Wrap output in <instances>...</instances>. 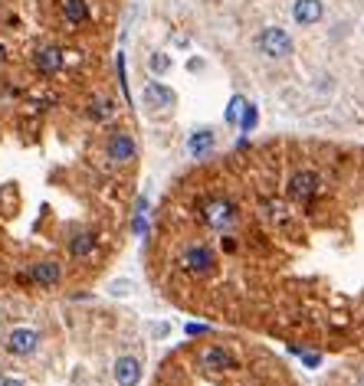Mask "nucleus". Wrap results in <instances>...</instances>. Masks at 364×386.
Returning a JSON list of instances; mask_svg holds the SVG:
<instances>
[{
    "instance_id": "dca6fc26",
    "label": "nucleus",
    "mask_w": 364,
    "mask_h": 386,
    "mask_svg": "<svg viewBox=\"0 0 364 386\" xmlns=\"http://www.w3.org/2000/svg\"><path fill=\"white\" fill-rule=\"evenodd\" d=\"M63 17L69 26H86L92 20L89 0H63Z\"/></svg>"
},
{
    "instance_id": "f257e3e1",
    "label": "nucleus",
    "mask_w": 364,
    "mask_h": 386,
    "mask_svg": "<svg viewBox=\"0 0 364 386\" xmlns=\"http://www.w3.org/2000/svg\"><path fill=\"white\" fill-rule=\"evenodd\" d=\"M177 269L188 272L190 278H210L217 272V252L207 242H190L177 255Z\"/></svg>"
},
{
    "instance_id": "bb28decb",
    "label": "nucleus",
    "mask_w": 364,
    "mask_h": 386,
    "mask_svg": "<svg viewBox=\"0 0 364 386\" xmlns=\"http://www.w3.org/2000/svg\"><path fill=\"white\" fill-rule=\"evenodd\" d=\"M167 331H171L167 324H154V327H151V334L154 337H167Z\"/></svg>"
},
{
    "instance_id": "a211bd4d",
    "label": "nucleus",
    "mask_w": 364,
    "mask_h": 386,
    "mask_svg": "<svg viewBox=\"0 0 364 386\" xmlns=\"http://www.w3.org/2000/svg\"><path fill=\"white\" fill-rule=\"evenodd\" d=\"M243 108H246V99H243V95H233V99L226 102V112H224V122H226V125L237 128L239 118H243Z\"/></svg>"
},
{
    "instance_id": "393cba45",
    "label": "nucleus",
    "mask_w": 364,
    "mask_h": 386,
    "mask_svg": "<svg viewBox=\"0 0 364 386\" xmlns=\"http://www.w3.org/2000/svg\"><path fill=\"white\" fill-rule=\"evenodd\" d=\"M220 246H224V252H237V239H233V236H226V233H224V239H220Z\"/></svg>"
},
{
    "instance_id": "6ab92c4d",
    "label": "nucleus",
    "mask_w": 364,
    "mask_h": 386,
    "mask_svg": "<svg viewBox=\"0 0 364 386\" xmlns=\"http://www.w3.org/2000/svg\"><path fill=\"white\" fill-rule=\"evenodd\" d=\"M171 66H174V63H171V56H167V52H161V50H154L148 56V73L151 75H167V73H171Z\"/></svg>"
},
{
    "instance_id": "6e6552de",
    "label": "nucleus",
    "mask_w": 364,
    "mask_h": 386,
    "mask_svg": "<svg viewBox=\"0 0 364 386\" xmlns=\"http://www.w3.org/2000/svg\"><path fill=\"white\" fill-rule=\"evenodd\" d=\"M318 190H322V177L315 174V171H295L289 177V184H286V193L295 203H309Z\"/></svg>"
},
{
    "instance_id": "a878e982",
    "label": "nucleus",
    "mask_w": 364,
    "mask_h": 386,
    "mask_svg": "<svg viewBox=\"0 0 364 386\" xmlns=\"http://www.w3.org/2000/svg\"><path fill=\"white\" fill-rule=\"evenodd\" d=\"M92 298H95L92 291H73V295H69V301H92Z\"/></svg>"
},
{
    "instance_id": "39448f33",
    "label": "nucleus",
    "mask_w": 364,
    "mask_h": 386,
    "mask_svg": "<svg viewBox=\"0 0 364 386\" xmlns=\"http://www.w3.org/2000/svg\"><path fill=\"white\" fill-rule=\"evenodd\" d=\"M141 105H145L151 115H167V112H174L177 92L171 86L158 82V79H151L148 86L141 88Z\"/></svg>"
},
{
    "instance_id": "9b49d317",
    "label": "nucleus",
    "mask_w": 364,
    "mask_h": 386,
    "mask_svg": "<svg viewBox=\"0 0 364 386\" xmlns=\"http://www.w3.org/2000/svg\"><path fill=\"white\" fill-rule=\"evenodd\" d=\"M201 367H207V370H217V374H226V370H237L239 360L226 347H220V344H210V347L201 350Z\"/></svg>"
},
{
    "instance_id": "b1692460",
    "label": "nucleus",
    "mask_w": 364,
    "mask_h": 386,
    "mask_svg": "<svg viewBox=\"0 0 364 386\" xmlns=\"http://www.w3.org/2000/svg\"><path fill=\"white\" fill-rule=\"evenodd\" d=\"M210 331H214L210 324H197V321L184 324V334H188V337H203V334H210Z\"/></svg>"
},
{
    "instance_id": "f8f14e48",
    "label": "nucleus",
    "mask_w": 364,
    "mask_h": 386,
    "mask_svg": "<svg viewBox=\"0 0 364 386\" xmlns=\"http://www.w3.org/2000/svg\"><path fill=\"white\" fill-rule=\"evenodd\" d=\"M33 63H37V69L43 75H56L66 63V52L60 50L56 43H43V46H37V52H33Z\"/></svg>"
},
{
    "instance_id": "f3484780",
    "label": "nucleus",
    "mask_w": 364,
    "mask_h": 386,
    "mask_svg": "<svg viewBox=\"0 0 364 386\" xmlns=\"http://www.w3.org/2000/svg\"><path fill=\"white\" fill-rule=\"evenodd\" d=\"M256 125H260V105L246 102V108H243V118H239L237 131H243V135H253V131H256Z\"/></svg>"
},
{
    "instance_id": "4468645a",
    "label": "nucleus",
    "mask_w": 364,
    "mask_h": 386,
    "mask_svg": "<svg viewBox=\"0 0 364 386\" xmlns=\"http://www.w3.org/2000/svg\"><path fill=\"white\" fill-rule=\"evenodd\" d=\"M325 17V3L322 0H292V20L299 26H315Z\"/></svg>"
},
{
    "instance_id": "cd10ccee",
    "label": "nucleus",
    "mask_w": 364,
    "mask_h": 386,
    "mask_svg": "<svg viewBox=\"0 0 364 386\" xmlns=\"http://www.w3.org/2000/svg\"><path fill=\"white\" fill-rule=\"evenodd\" d=\"M0 386H26L24 380H13V376H3V380H0Z\"/></svg>"
},
{
    "instance_id": "412c9836",
    "label": "nucleus",
    "mask_w": 364,
    "mask_h": 386,
    "mask_svg": "<svg viewBox=\"0 0 364 386\" xmlns=\"http://www.w3.org/2000/svg\"><path fill=\"white\" fill-rule=\"evenodd\" d=\"M115 73H118V86H122V95L131 102V88H128V69H125V52L115 56Z\"/></svg>"
},
{
    "instance_id": "9d476101",
    "label": "nucleus",
    "mask_w": 364,
    "mask_h": 386,
    "mask_svg": "<svg viewBox=\"0 0 364 386\" xmlns=\"http://www.w3.org/2000/svg\"><path fill=\"white\" fill-rule=\"evenodd\" d=\"M184 148H188V154L194 157V161L210 157V154H214V148H217V131H214V128H194Z\"/></svg>"
},
{
    "instance_id": "2eb2a0df",
    "label": "nucleus",
    "mask_w": 364,
    "mask_h": 386,
    "mask_svg": "<svg viewBox=\"0 0 364 386\" xmlns=\"http://www.w3.org/2000/svg\"><path fill=\"white\" fill-rule=\"evenodd\" d=\"M86 118L95 122V125H109L115 118V102L109 95H95V99L86 105Z\"/></svg>"
},
{
    "instance_id": "ddd939ff",
    "label": "nucleus",
    "mask_w": 364,
    "mask_h": 386,
    "mask_svg": "<svg viewBox=\"0 0 364 386\" xmlns=\"http://www.w3.org/2000/svg\"><path fill=\"white\" fill-rule=\"evenodd\" d=\"M112 376L118 386H138L141 383V360L135 354H122L112 367Z\"/></svg>"
},
{
    "instance_id": "0eeeda50",
    "label": "nucleus",
    "mask_w": 364,
    "mask_h": 386,
    "mask_svg": "<svg viewBox=\"0 0 364 386\" xmlns=\"http://www.w3.org/2000/svg\"><path fill=\"white\" fill-rule=\"evenodd\" d=\"M39 344H43L39 331L37 327H26V324L13 327L10 334H7V340H3L7 354H13V357H33V354L39 350Z\"/></svg>"
},
{
    "instance_id": "7ed1b4c3",
    "label": "nucleus",
    "mask_w": 364,
    "mask_h": 386,
    "mask_svg": "<svg viewBox=\"0 0 364 386\" xmlns=\"http://www.w3.org/2000/svg\"><path fill=\"white\" fill-rule=\"evenodd\" d=\"M201 216H203V223L210 226L214 233H230L233 226L239 223V210H237V203L233 200H226V197H214V200H207L201 206Z\"/></svg>"
},
{
    "instance_id": "4be33fe9",
    "label": "nucleus",
    "mask_w": 364,
    "mask_h": 386,
    "mask_svg": "<svg viewBox=\"0 0 364 386\" xmlns=\"http://www.w3.org/2000/svg\"><path fill=\"white\" fill-rule=\"evenodd\" d=\"M131 233L138 239H148V216L145 213H131Z\"/></svg>"
},
{
    "instance_id": "5701e85b",
    "label": "nucleus",
    "mask_w": 364,
    "mask_h": 386,
    "mask_svg": "<svg viewBox=\"0 0 364 386\" xmlns=\"http://www.w3.org/2000/svg\"><path fill=\"white\" fill-rule=\"evenodd\" d=\"M299 360H302V367L318 370V367H322V354H318V350H299Z\"/></svg>"
},
{
    "instance_id": "c85d7f7f",
    "label": "nucleus",
    "mask_w": 364,
    "mask_h": 386,
    "mask_svg": "<svg viewBox=\"0 0 364 386\" xmlns=\"http://www.w3.org/2000/svg\"><path fill=\"white\" fill-rule=\"evenodd\" d=\"M188 69H190V73H201V69H203V59H190Z\"/></svg>"
},
{
    "instance_id": "7c9ffc66",
    "label": "nucleus",
    "mask_w": 364,
    "mask_h": 386,
    "mask_svg": "<svg viewBox=\"0 0 364 386\" xmlns=\"http://www.w3.org/2000/svg\"><path fill=\"white\" fill-rule=\"evenodd\" d=\"M0 63H7V46L0 43Z\"/></svg>"
},
{
    "instance_id": "20e7f679",
    "label": "nucleus",
    "mask_w": 364,
    "mask_h": 386,
    "mask_svg": "<svg viewBox=\"0 0 364 386\" xmlns=\"http://www.w3.org/2000/svg\"><path fill=\"white\" fill-rule=\"evenodd\" d=\"M102 151H105V157L112 164H135V157H138V141H135L131 131H125V128H112V131L105 135Z\"/></svg>"
},
{
    "instance_id": "c756f323",
    "label": "nucleus",
    "mask_w": 364,
    "mask_h": 386,
    "mask_svg": "<svg viewBox=\"0 0 364 386\" xmlns=\"http://www.w3.org/2000/svg\"><path fill=\"white\" fill-rule=\"evenodd\" d=\"M354 383H358V386H364V367L358 370V376H354Z\"/></svg>"
},
{
    "instance_id": "f03ea898",
    "label": "nucleus",
    "mask_w": 364,
    "mask_h": 386,
    "mask_svg": "<svg viewBox=\"0 0 364 386\" xmlns=\"http://www.w3.org/2000/svg\"><path fill=\"white\" fill-rule=\"evenodd\" d=\"M256 50H260V56L279 63V59H289L295 52V39H292V33L286 26H263L256 33Z\"/></svg>"
},
{
    "instance_id": "1a4fd4ad",
    "label": "nucleus",
    "mask_w": 364,
    "mask_h": 386,
    "mask_svg": "<svg viewBox=\"0 0 364 386\" xmlns=\"http://www.w3.org/2000/svg\"><path fill=\"white\" fill-rule=\"evenodd\" d=\"M95 249H99V233L95 229H75L73 236H69V242H66V252H69L73 262L89 259Z\"/></svg>"
},
{
    "instance_id": "aec40b11",
    "label": "nucleus",
    "mask_w": 364,
    "mask_h": 386,
    "mask_svg": "<svg viewBox=\"0 0 364 386\" xmlns=\"http://www.w3.org/2000/svg\"><path fill=\"white\" fill-rule=\"evenodd\" d=\"M131 288H135L131 278H112V282H105V295H109V298H128Z\"/></svg>"
},
{
    "instance_id": "423d86ee",
    "label": "nucleus",
    "mask_w": 364,
    "mask_h": 386,
    "mask_svg": "<svg viewBox=\"0 0 364 386\" xmlns=\"http://www.w3.org/2000/svg\"><path fill=\"white\" fill-rule=\"evenodd\" d=\"M20 282H30V285H37V288H56L63 282V262L37 259L24 275H20Z\"/></svg>"
}]
</instances>
